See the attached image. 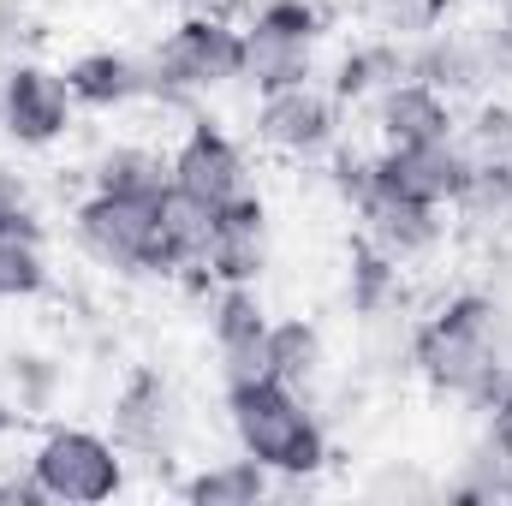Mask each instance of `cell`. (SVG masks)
Here are the masks:
<instances>
[{
	"label": "cell",
	"instance_id": "obj_1",
	"mask_svg": "<svg viewBox=\"0 0 512 506\" xmlns=\"http://www.w3.org/2000/svg\"><path fill=\"white\" fill-rule=\"evenodd\" d=\"M411 376L435 399L483 411L512 376V298L489 286L447 292L429 316L411 322Z\"/></svg>",
	"mask_w": 512,
	"mask_h": 506
},
{
	"label": "cell",
	"instance_id": "obj_2",
	"mask_svg": "<svg viewBox=\"0 0 512 506\" xmlns=\"http://www.w3.org/2000/svg\"><path fill=\"white\" fill-rule=\"evenodd\" d=\"M221 405H227L233 447L251 453L274 483H310L328 471L334 441H328V423L304 387H286L274 376L221 381Z\"/></svg>",
	"mask_w": 512,
	"mask_h": 506
},
{
	"label": "cell",
	"instance_id": "obj_3",
	"mask_svg": "<svg viewBox=\"0 0 512 506\" xmlns=\"http://www.w3.org/2000/svg\"><path fill=\"white\" fill-rule=\"evenodd\" d=\"M72 245L84 262L120 280H167L185 274V262L167 239V191L161 197H120V191H84L72 203Z\"/></svg>",
	"mask_w": 512,
	"mask_h": 506
},
{
	"label": "cell",
	"instance_id": "obj_4",
	"mask_svg": "<svg viewBox=\"0 0 512 506\" xmlns=\"http://www.w3.org/2000/svg\"><path fill=\"white\" fill-rule=\"evenodd\" d=\"M143 60H149V102H161V108H197L203 96L239 84L245 24H233L227 12L185 6Z\"/></svg>",
	"mask_w": 512,
	"mask_h": 506
},
{
	"label": "cell",
	"instance_id": "obj_5",
	"mask_svg": "<svg viewBox=\"0 0 512 506\" xmlns=\"http://www.w3.org/2000/svg\"><path fill=\"white\" fill-rule=\"evenodd\" d=\"M24 471L42 489V501L60 506H102L131 489V459L120 453V441L90 423H42Z\"/></svg>",
	"mask_w": 512,
	"mask_h": 506
},
{
	"label": "cell",
	"instance_id": "obj_6",
	"mask_svg": "<svg viewBox=\"0 0 512 506\" xmlns=\"http://www.w3.org/2000/svg\"><path fill=\"white\" fill-rule=\"evenodd\" d=\"M108 435L120 441L131 471L167 477L179 465V453H185V435H191V405H185L179 381L167 370H155V364H131L120 387H114Z\"/></svg>",
	"mask_w": 512,
	"mask_h": 506
},
{
	"label": "cell",
	"instance_id": "obj_7",
	"mask_svg": "<svg viewBox=\"0 0 512 506\" xmlns=\"http://www.w3.org/2000/svg\"><path fill=\"white\" fill-rule=\"evenodd\" d=\"M322 36H328V6L322 0H262L245 18L239 84L251 96L286 90V84H310L316 60H322Z\"/></svg>",
	"mask_w": 512,
	"mask_h": 506
},
{
	"label": "cell",
	"instance_id": "obj_8",
	"mask_svg": "<svg viewBox=\"0 0 512 506\" xmlns=\"http://www.w3.org/2000/svg\"><path fill=\"white\" fill-rule=\"evenodd\" d=\"M352 221H358V239H370L382 256H393L399 268H417L447 245V209L411 197L393 173L382 167V155H370L364 167V185L352 191Z\"/></svg>",
	"mask_w": 512,
	"mask_h": 506
},
{
	"label": "cell",
	"instance_id": "obj_9",
	"mask_svg": "<svg viewBox=\"0 0 512 506\" xmlns=\"http://www.w3.org/2000/svg\"><path fill=\"white\" fill-rule=\"evenodd\" d=\"M72 126H78V102H72L60 66H48V60H36V54L0 66V137H6L12 149L42 155V149L66 143Z\"/></svg>",
	"mask_w": 512,
	"mask_h": 506
},
{
	"label": "cell",
	"instance_id": "obj_10",
	"mask_svg": "<svg viewBox=\"0 0 512 506\" xmlns=\"http://www.w3.org/2000/svg\"><path fill=\"white\" fill-rule=\"evenodd\" d=\"M340 120H346V108L328 96V84L310 78V84H286V90L256 96L251 137H256V149L310 167V161H328L340 149Z\"/></svg>",
	"mask_w": 512,
	"mask_h": 506
},
{
	"label": "cell",
	"instance_id": "obj_11",
	"mask_svg": "<svg viewBox=\"0 0 512 506\" xmlns=\"http://www.w3.org/2000/svg\"><path fill=\"white\" fill-rule=\"evenodd\" d=\"M167 173H173V191L203 203V209H227L239 197H251V155L233 131L209 114H191L179 143L167 149Z\"/></svg>",
	"mask_w": 512,
	"mask_h": 506
},
{
	"label": "cell",
	"instance_id": "obj_12",
	"mask_svg": "<svg viewBox=\"0 0 512 506\" xmlns=\"http://www.w3.org/2000/svg\"><path fill=\"white\" fill-rule=\"evenodd\" d=\"M274 262V227H268V203L262 197H239L227 209H215L209 245H203V274L215 286H256Z\"/></svg>",
	"mask_w": 512,
	"mask_h": 506
},
{
	"label": "cell",
	"instance_id": "obj_13",
	"mask_svg": "<svg viewBox=\"0 0 512 506\" xmlns=\"http://www.w3.org/2000/svg\"><path fill=\"white\" fill-rule=\"evenodd\" d=\"M268 304L256 286H215L209 292V346L221 381H245V376H268Z\"/></svg>",
	"mask_w": 512,
	"mask_h": 506
},
{
	"label": "cell",
	"instance_id": "obj_14",
	"mask_svg": "<svg viewBox=\"0 0 512 506\" xmlns=\"http://www.w3.org/2000/svg\"><path fill=\"white\" fill-rule=\"evenodd\" d=\"M405 48H411V78L435 84V90L453 96V102H471V96L501 90L477 24H441V30H429V36H417V42H405Z\"/></svg>",
	"mask_w": 512,
	"mask_h": 506
},
{
	"label": "cell",
	"instance_id": "obj_15",
	"mask_svg": "<svg viewBox=\"0 0 512 506\" xmlns=\"http://www.w3.org/2000/svg\"><path fill=\"white\" fill-rule=\"evenodd\" d=\"M364 114H370V131H376L382 149H411V143H435V137H453L459 131V102L441 96L423 78H399Z\"/></svg>",
	"mask_w": 512,
	"mask_h": 506
},
{
	"label": "cell",
	"instance_id": "obj_16",
	"mask_svg": "<svg viewBox=\"0 0 512 506\" xmlns=\"http://www.w3.org/2000/svg\"><path fill=\"white\" fill-rule=\"evenodd\" d=\"M60 72H66L78 114H126L137 102H149V60L131 48H84Z\"/></svg>",
	"mask_w": 512,
	"mask_h": 506
},
{
	"label": "cell",
	"instance_id": "obj_17",
	"mask_svg": "<svg viewBox=\"0 0 512 506\" xmlns=\"http://www.w3.org/2000/svg\"><path fill=\"white\" fill-rule=\"evenodd\" d=\"M382 167L411 191V197H423V203H435V209L453 215V203L465 197V185H471V173H477V155H471V149L459 143V131H453V137H435V143L382 149Z\"/></svg>",
	"mask_w": 512,
	"mask_h": 506
},
{
	"label": "cell",
	"instance_id": "obj_18",
	"mask_svg": "<svg viewBox=\"0 0 512 506\" xmlns=\"http://www.w3.org/2000/svg\"><path fill=\"white\" fill-rule=\"evenodd\" d=\"M399 78H411V48L393 42V36H352L334 60H328V96L340 108H370L382 90H393Z\"/></svg>",
	"mask_w": 512,
	"mask_h": 506
},
{
	"label": "cell",
	"instance_id": "obj_19",
	"mask_svg": "<svg viewBox=\"0 0 512 506\" xmlns=\"http://www.w3.org/2000/svg\"><path fill=\"white\" fill-rule=\"evenodd\" d=\"M0 399L24 423L54 417V405L66 399V358L60 352H42V346H12L0 358Z\"/></svg>",
	"mask_w": 512,
	"mask_h": 506
},
{
	"label": "cell",
	"instance_id": "obj_20",
	"mask_svg": "<svg viewBox=\"0 0 512 506\" xmlns=\"http://www.w3.org/2000/svg\"><path fill=\"white\" fill-rule=\"evenodd\" d=\"M173 489H179V501H191V506H256L274 495V477L256 465L251 453H227V459H203Z\"/></svg>",
	"mask_w": 512,
	"mask_h": 506
},
{
	"label": "cell",
	"instance_id": "obj_21",
	"mask_svg": "<svg viewBox=\"0 0 512 506\" xmlns=\"http://www.w3.org/2000/svg\"><path fill=\"white\" fill-rule=\"evenodd\" d=\"M90 191H120V197H161L173 191V173H167V155L155 143H102L96 161H90Z\"/></svg>",
	"mask_w": 512,
	"mask_h": 506
},
{
	"label": "cell",
	"instance_id": "obj_22",
	"mask_svg": "<svg viewBox=\"0 0 512 506\" xmlns=\"http://www.w3.org/2000/svg\"><path fill=\"white\" fill-rule=\"evenodd\" d=\"M48 286H54V262H48L42 221L0 227V304H36Z\"/></svg>",
	"mask_w": 512,
	"mask_h": 506
},
{
	"label": "cell",
	"instance_id": "obj_23",
	"mask_svg": "<svg viewBox=\"0 0 512 506\" xmlns=\"http://www.w3.org/2000/svg\"><path fill=\"white\" fill-rule=\"evenodd\" d=\"M459 227L477 233L483 245L495 239H512V161H483L465 185V197L453 203Z\"/></svg>",
	"mask_w": 512,
	"mask_h": 506
},
{
	"label": "cell",
	"instance_id": "obj_24",
	"mask_svg": "<svg viewBox=\"0 0 512 506\" xmlns=\"http://www.w3.org/2000/svg\"><path fill=\"white\" fill-rule=\"evenodd\" d=\"M268 376L286 381V387H316L328 376V334L304 316H286L268 328Z\"/></svg>",
	"mask_w": 512,
	"mask_h": 506
},
{
	"label": "cell",
	"instance_id": "obj_25",
	"mask_svg": "<svg viewBox=\"0 0 512 506\" xmlns=\"http://www.w3.org/2000/svg\"><path fill=\"white\" fill-rule=\"evenodd\" d=\"M399 298H405V268L393 256H382L370 239H358L346 251V304H352V316L358 322L387 316V310H399Z\"/></svg>",
	"mask_w": 512,
	"mask_h": 506
},
{
	"label": "cell",
	"instance_id": "obj_26",
	"mask_svg": "<svg viewBox=\"0 0 512 506\" xmlns=\"http://www.w3.org/2000/svg\"><path fill=\"white\" fill-rule=\"evenodd\" d=\"M453 6L459 0H358V18L376 30V36H393V42H417L441 24H453Z\"/></svg>",
	"mask_w": 512,
	"mask_h": 506
},
{
	"label": "cell",
	"instance_id": "obj_27",
	"mask_svg": "<svg viewBox=\"0 0 512 506\" xmlns=\"http://www.w3.org/2000/svg\"><path fill=\"white\" fill-rule=\"evenodd\" d=\"M459 143L477 155V167L483 161H512V96H501V90L477 96V108L459 120Z\"/></svg>",
	"mask_w": 512,
	"mask_h": 506
},
{
	"label": "cell",
	"instance_id": "obj_28",
	"mask_svg": "<svg viewBox=\"0 0 512 506\" xmlns=\"http://www.w3.org/2000/svg\"><path fill=\"white\" fill-rule=\"evenodd\" d=\"M441 495L447 501H501V495H512V459H501V453H489L483 441L459 459V471L441 483Z\"/></svg>",
	"mask_w": 512,
	"mask_h": 506
},
{
	"label": "cell",
	"instance_id": "obj_29",
	"mask_svg": "<svg viewBox=\"0 0 512 506\" xmlns=\"http://www.w3.org/2000/svg\"><path fill=\"white\" fill-rule=\"evenodd\" d=\"M42 30H48V24H42V12H36L30 0H0V66L36 54Z\"/></svg>",
	"mask_w": 512,
	"mask_h": 506
},
{
	"label": "cell",
	"instance_id": "obj_30",
	"mask_svg": "<svg viewBox=\"0 0 512 506\" xmlns=\"http://www.w3.org/2000/svg\"><path fill=\"white\" fill-rule=\"evenodd\" d=\"M18 221H36V209H30V185H24L18 167L0 161V227H18Z\"/></svg>",
	"mask_w": 512,
	"mask_h": 506
},
{
	"label": "cell",
	"instance_id": "obj_31",
	"mask_svg": "<svg viewBox=\"0 0 512 506\" xmlns=\"http://www.w3.org/2000/svg\"><path fill=\"white\" fill-rule=\"evenodd\" d=\"M18 423H24V417H18V411H12V405H6V399H0V435H12V429H18Z\"/></svg>",
	"mask_w": 512,
	"mask_h": 506
},
{
	"label": "cell",
	"instance_id": "obj_32",
	"mask_svg": "<svg viewBox=\"0 0 512 506\" xmlns=\"http://www.w3.org/2000/svg\"><path fill=\"white\" fill-rule=\"evenodd\" d=\"M495 6V18H512V0H489Z\"/></svg>",
	"mask_w": 512,
	"mask_h": 506
},
{
	"label": "cell",
	"instance_id": "obj_33",
	"mask_svg": "<svg viewBox=\"0 0 512 506\" xmlns=\"http://www.w3.org/2000/svg\"><path fill=\"white\" fill-rule=\"evenodd\" d=\"M149 6H197V0H149Z\"/></svg>",
	"mask_w": 512,
	"mask_h": 506
}]
</instances>
